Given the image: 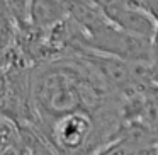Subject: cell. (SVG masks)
I'll list each match as a JSON object with an SVG mask.
<instances>
[{"mask_svg":"<svg viewBox=\"0 0 158 155\" xmlns=\"http://www.w3.org/2000/svg\"><path fill=\"white\" fill-rule=\"evenodd\" d=\"M27 12L32 24L43 29L55 28L68 17L65 0H29Z\"/></svg>","mask_w":158,"mask_h":155,"instance_id":"cell-1","label":"cell"}]
</instances>
